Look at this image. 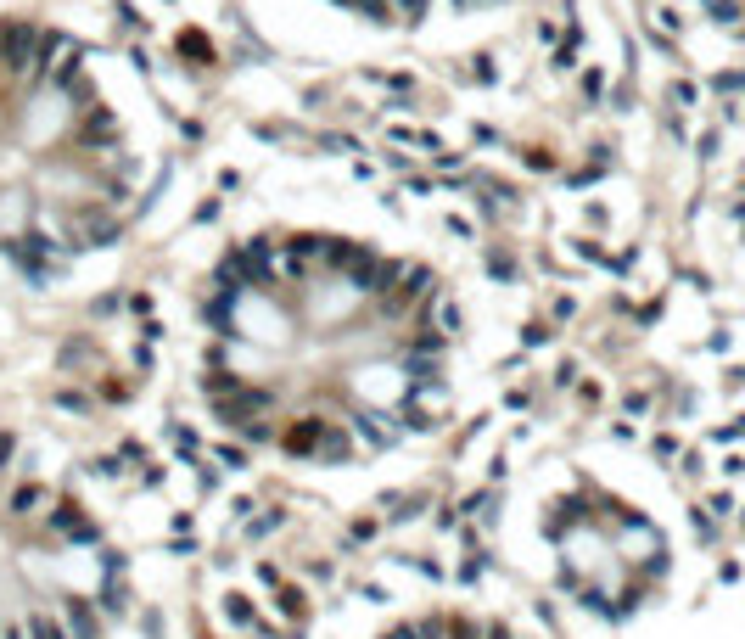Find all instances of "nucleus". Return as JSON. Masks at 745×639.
<instances>
[{
    "instance_id": "obj_4",
    "label": "nucleus",
    "mask_w": 745,
    "mask_h": 639,
    "mask_svg": "<svg viewBox=\"0 0 745 639\" xmlns=\"http://www.w3.org/2000/svg\"><path fill=\"white\" fill-rule=\"evenodd\" d=\"M533 561L566 606L622 628L667 589L673 539L594 471H572L533 505Z\"/></svg>"
},
{
    "instance_id": "obj_3",
    "label": "nucleus",
    "mask_w": 745,
    "mask_h": 639,
    "mask_svg": "<svg viewBox=\"0 0 745 639\" xmlns=\"http://www.w3.org/2000/svg\"><path fill=\"white\" fill-rule=\"evenodd\" d=\"M129 555L68 471L0 426V639H113Z\"/></svg>"
},
{
    "instance_id": "obj_5",
    "label": "nucleus",
    "mask_w": 745,
    "mask_h": 639,
    "mask_svg": "<svg viewBox=\"0 0 745 639\" xmlns=\"http://www.w3.org/2000/svg\"><path fill=\"white\" fill-rule=\"evenodd\" d=\"M365 639H538L533 628H521L516 617L488 606H471V600H426V606H409L387 623H376Z\"/></svg>"
},
{
    "instance_id": "obj_1",
    "label": "nucleus",
    "mask_w": 745,
    "mask_h": 639,
    "mask_svg": "<svg viewBox=\"0 0 745 639\" xmlns=\"http://www.w3.org/2000/svg\"><path fill=\"white\" fill-rule=\"evenodd\" d=\"M454 314L415 258L269 236L202 298L197 387L219 432L286 466H376L449 410Z\"/></svg>"
},
{
    "instance_id": "obj_2",
    "label": "nucleus",
    "mask_w": 745,
    "mask_h": 639,
    "mask_svg": "<svg viewBox=\"0 0 745 639\" xmlns=\"http://www.w3.org/2000/svg\"><path fill=\"white\" fill-rule=\"evenodd\" d=\"M129 208L135 152L90 57L57 29L0 23V264L62 270Z\"/></svg>"
},
{
    "instance_id": "obj_6",
    "label": "nucleus",
    "mask_w": 745,
    "mask_h": 639,
    "mask_svg": "<svg viewBox=\"0 0 745 639\" xmlns=\"http://www.w3.org/2000/svg\"><path fill=\"white\" fill-rule=\"evenodd\" d=\"M359 17H376V23H426V17H443V12H477L488 0H337Z\"/></svg>"
}]
</instances>
